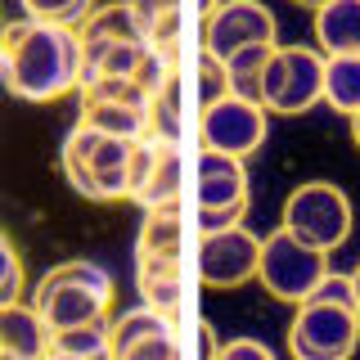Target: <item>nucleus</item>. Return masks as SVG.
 I'll return each instance as SVG.
<instances>
[{
  "label": "nucleus",
  "instance_id": "1",
  "mask_svg": "<svg viewBox=\"0 0 360 360\" xmlns=\"http://www.w3.org/2000/svg\"><path fill=\"white\" fill-rule=\"evenodd\" d=\"M86 50L77 27L41 18H14L0 27V86L27 104H50L82 90Z\"/></svg>",
  "mask_w": 360,
  "mask_h": 360
},
{
  "label": "nucleus",
  "instance_id": "2",
  "mask_svg": "<svg viewBox=\"0 0 360 360\" xmlns=\"http://www.w3.org/2000/svg\"><path fill=\"white\" fill-rule=\"evenodd\" d=\"M32 307H37L50 333L72 329V324H90V320H108L112 275L95 262H59L54 270L41 275Z\"/></svg>",
  "mask_w": 360,
  "mask_h": 360
},
{
  "label": "nucleus",
  "instance_id": "3",
  "mask_svg": "<svg viewBox=\"0 0 360 360\" xmlns=\"http://www.w3.org/2000/svg\"><path fill=\"white\" fill-rule=\"evenodd\" d=\"M131 149H135V140H112V135H99L77 122L59 153L63 180L90 202H117V198H127Z\"/></svg>",
  "mask_w": 360,
  "mask_h": 360
},
{
  "label": "nucleus",
  "instance_id": "4",
  "mask_svg": "<svg viewBox=\"0 0 360 360\" xmlns=\"http://www.w3.org/2000/svg\"><path fill=\"white\" fill-rule=\"evenodd\" d=\"M329 275V252L311 248L292 230L279 225L275 234L262 239V257H257V284L279 302H307L320 279Z\"/></svg>",
  "mask_w": 360,
  "mask_h": 360
},
{
  "label": "nucleus",
  "instance_id": "5",
  "mask_svg": "<svg viewBox=\"0 0 360 360\" xmlns=\"http://www.w3.org/2000/svg\"><path fill=\"white\" fill-rule=\"evenodd\" d=\"M360 347V315L342 302L307 297L297 302L288 329V356L292 360H352Z\"/></svg>",
  "mask_w": 360,
  "mask_h": 360
},
{
  "label": "nucleus",
  "instance_id": "6",
  "mask_svg": "<svg viewBox=\"0 0 360 360\" xmlns=\"http://www.w3.org/2000/svg\"><path fill=\"white\" fill-rule=\"evenodd\" d=\"M320 99H324V54L315 45H275L262 72V108L297 117Z\"/></svg>",
  "mask_w": 360,
  "mask_h": 360
},
{
  "label": "nucleus",
  "instance_id": "7",
  "mask_svg": "<svg viewBox=\"0 0 360 360\" xmlns=\"http://www.w3.org/2000/svg\"><path fill=\"white\" fill-rule=\"evenodd\" d=\"M284 230H292L297 239H307L320 252H338L352 239V198L329 180H307L297 185L284 202Z\"/></svg>",
  "mask_w": 360,
  "mask_h": 360
},
{
  "label": "nucleus",
  "instance_id": "8",
  "mask_svg": "<svg viewBox=\"0 0 360 360\" xmlns=\"http://www.w3.org/2000/svg\"><path fill=\"white\" fill-rule=\"evenodd\" d=\"M262 140H266V108L257 99L225 95L198 112V144L202 149L248 158V153L262 149Z\"/></svg>",
  "mask_w": 360,
  "mask_h": 360
},
{
  "label": "nucleus",
  "instance_id": "9",
  "mask_svg": "<svg viewBox=\"0 0 360 360\" xmlns=\"http://www.w3.org/2000/svg\"><path fill=\"white\" fill-rule=\"evenodd\" d=\"M279 22L262 0H221L212 14H202V50L230 59L243 45H275Z\"/></svg>",
  "mask_w": 360,
  "mask_h": 360
},
{
  "label": "nucleus",
  "instance_id": "10",
  "mask_svg": "<svg viewBox=\"0 0 360 360\" xmlns=\"http://www.w3.org/2000/svg\"><path fill=\"white\" fill-rule=\"evenodd\" d=\"M257 257H262V239L248 225L221 234H202L198 243V279L207 288H239L257 279Z\"/></svg>",
  "mask_w": 360,
  "mask_h": 360
},
{
  "label": "nucleus",
  "instance_id": "11",
  "mask_svg": "<svg viewBox=\"0 0 360 360\" xmlns=\"http://www.w3.org/2000/svg\"><path fill=\"white\" fill-rule=\"evenodd\" d=\"M112 360H180L172 320L149 311L144 302L135 311L117 315V324H112Z\"/></svg>",
  "mask_w": 360,
  "mask_h": 360
},
{
  "label": "nucleus",
  "instance_id": "12",
  "mask_svg": "<svg viewBox=\"0 0 360 360\" xmlns=\"http://www.w3.org/2000/svg\"><path fill=\"white\" fill-rule=\"evenodd\" d=\"M194 194H198V207H234V202H248L243 158H230V153H217V149H198Z\"/></svg>",
  "mask_w": 360,
  "mask_h": 360
},
{
  "label": "nucleus",
  "instance_id": "13",
  "mask_svg": "<svg viewBox=\"0 0 360 360\" xmlns=\"http://www.w3.org/2000/svg\"><path fill=\"white\" fill-rule=\"evenodd\" d=\"M140 302L167 320H176L185 311L189 292H185V257H140Z\"/></svg>",
  "mask_w": 360,
  "mask_h": 360
},
{
  "label": "nucleus",
  "instance_id": "14",
  "mask_svg": "<svg viewBox=\"0 0 360 360\" xmlns=\"http://www.w3.org/2000/svg\"><path fill=\"white\" fill-rule=\"evenodd\" d=\"M180 180H185V153H180V144L153 140L149 176H144V185L131 194V202H135V207H144V212L180 207Z\"/></svg>",
  "mask_w": 360,
  "mask_h": 360
},
{
  "label": "nucleus",
  "instance_id": "15",
  "mask_svg": "<svg viewBox=\"0 0 360 360\" xmlns=\"http://www.w3.org/2000/svg\"><path fill=\"white\" fill-rule=\"evenodd\" d=\"M50 352V329L32 302H9L0 307V356L14 360H45Z\"/></svg>",
  "mask_w": 360,
  "mask_h": 360
},
{
  "label": "nucleus",
  "instance_id": "16",
  "mask_svg": "<svg viewBox=\"0 0 360 360\" xmlns=\"http://www.w3.org/2000/svg\"><path fill=\"white\" fill-rule=\"evenodd\" d=\"M82 45H149L144 41V22L131 9V0H112V5H95L77 22Z\"/></svg>",
  "mask_w": 360,
  "mask_h": 360
},
{
  "label": "nucleus",
  "instance_id": "17",
  "mask_svg": "<svg viewBox=\"0 0 360 360\" xmlns=\"http://www.w3.org/2000/svg\"><path fill=\"white\" fill-rule=\"evenodd\" d=\"M311 32L320 54H360V0H329L315 9Z\"/></svg>",
  "mask_w": 360,
  "mask_h": 360
},
{
  "label": "nucleus",
  "instance_id": "18",
  "mask_svg": "<svg viewBox=\"0 0 360 360\" xmlns=\"http://www.w3.org/2000/svg\"><path fill=\"white\" fill-rule=\"evenodd\" d=\"M82 127L112 135V140H144L149 131V108L140 104H112V99H82Z\"/></svg>",
  "mask_w": 360,
  "mask_h": 360
},
{
  "label": "nucleus",
  "instance_id": "19",
  "mask_svg": "<svg viewBox=\"0 0 360 360\" xmlns=\"http://www.w3.org/2000/svg\"><path fill=\"white\" fill-rule=\"evenodd\" d=\"M324 104L342 117L360 112V54H324Z\"/></svg>",
  "mask_w": 360,
  "mask_h": 360
},
{
  "label": "nucleus",
  "instance_id": "20",
  "mask_svg": "<svg viewBox=\"0 0 360 360\" xmlns=\"http://www.w3.org/2000/svg\"><path fill=\"white\" fill-rule=\"evenodd\" d=\"M50 352L54 356H77V360H112V324L90 320V324H72V329H54Z\"/></svg>",
  "mask_w": 360,
  "mask_h": 360
},
{
  "label": "nucleus",
  "instance_id": "21",
  "mask_svg": "<svg viewBox=\"0 0 360 360\" xmlns=\"http://www.w3.org/2000/svg\"><path fill=\"white\" fill-rule=\"evenodd\" d=\"M140 257H185V221H180V207L144 212Z\"/></svg>",
  "mask_w": 360,
  "mask_h": 360
},
{
  "label": "nucleus",
  "instance_id": "22",
  "mask_svg": "<svg viewBox=\"0 0 360 360\" xmlns=\"http://www.w3.org/2000/svg\"><path fill=\"white\" fill-rule=\"evenodd\" d=\"M180 104H185V90H180V72L167 82L158 95L149 99V140H162V144H180V135H185V112H180Z\"/></svg>",
  "mask_w": 360,
  "mask_h": 360
},
{
  "label": "nucleus",
  "instance_id": "23",
  "mask_svg": "<svg viewBox=\"0 0 360 360\" xmlns=\"http://www.w3.org/2000/svg\"><path fill=\"white\" fill-rule=\"evenodd\" d=\"M275 45H243V50H234L230 59H225V72H230V90H234V95L262 104V72H266L270 54H275Z\"/></svg>",
  "mask_w": 360,
  "mask_h": 360
},
{
  "label": "nucleus",
  "instance_id": "24",
  "mask_svg": "<svg viewBox=\"0 0 360 360\" xmlns=\"http://www.w3.org/2000/svg\"><path fill=\"white\" fill-rule=\"evenodd\" d=\"M198 104L207 108V104H217V99H225V95H234L230 90V72H225V59H217L212 50H202L198 45Z\"/></svg>",
  "mask_w": 360,
  "mask_h": 360
},
{
  "label": "nucleus",
  "instance_id": "25",
  "mask_svg": "<svg viewBox=\"0 0 360 360\" xmlns=\"http://www.w3.org/2000/svg\"><path fill=\"white\" fill-rule=\"evenodd\" d=\"M22 14L27 18H41V22H63V27H77L90 9H95V0H18Z\"/></svg>",
  "mask_w": 360,
  "mask_h": 360
},
{
  "label": "nucleus",
  "instance_id": "26",
  "mask_svg": "<svg viewBox=\"0 0 360 360\" xmlns=\"http://www.w3.org/2000/svg\"><path fill=\"white\" fill-rule=\"evenodd\" d=\"M22 288H27L22 257L14 252V243L0 234V307H9V302H22Z\"/></svg>",
  "mask_w": 360,
  "mask_h": 360
},
{
  "label": "nucleus",
  "instance_id": "27",
  "mask_svg": "<svg viewBox=\"0 0 360 360\" xmlns=\"http://www.w3.org/2000/svg\"><path fill=\"white\" fill-rule=\"evenodd\" d=\"M248 217V202H234V207H198V234H221L243 225Z\"/></svg>",
  "mask_w": 360,
  "mask_h": 360
},
{
  "label": "nucleus",
  "instance_id": "28",
  "mask_svg": "<svg viewBox=\"0 0 360 360\" xmlns=\"http://www.w3.org/2000/svg\"><path fill=\"white\" fill-rule=\"evenodd\" d=\"M131 9H135V14H140V22H144V37H149V27H158L162 18L185 14V9H180V0H131Z\"/></svg>",
  "mask_w": 360,
  "mask_h": 360
},
{
  "label": "nucleus",
  "instance_id": "29",
  "mask_svg": "<svg viewBox=\"0 0 360 360\" xmlns=\"http://www.w3.org/2000/svg\"><path fill=\"white\" fill-rule=\"evenodd\" d=\"M221 360H275V352L257 338H234V342L221 347Z\"/></svg>",
  "mask_w": 360,
  "mask_h": 360
},
{
  "label": "nucleus",
  "instance_id": "30",
  "mask_svg": "<svg viewBox=\"0 0 360 360\" xmlns=\"http://www.w3.org/2000/svg\"><path fill=\"white\" fill-rule=\"evenodd\" d=\"M221 356V347H217V338H212L207 324H198V360H217Z\"/></svg>",
  "mask_w": 360,
  "mask_h": 360
},
{
  "label": "nucleus",
  "instance_id": "31",
  "mask_svg": "<svg viewBox=\"0 0 360 360\" xmlns=\"http://www.w3.org/2000/svg\"><path fill=\"white\" fill-rule=\"evenodd\" d=\"M292 5H302V9H324L329 0H292Z\"/></svg>",
  "mask_w": 360,
  "mask_h": 360
},
{
  "label": "nucleus",
  "instance_id": "32",
  "mask_svg": "<svg viewBox=\"0 0 360 360\" xmlns=\"http://www.w3.org/2000/svg\"><path fill=\"white\" fill-rule=\"evenodd\" d=\"M352 140H356V149H360V112L352 117Z\"/></svg>",
  "mask_w": 360,
  "mask_h": 360
},
{
  "label": "nucleus",
  "instance_id": "33",
  "mask_svg": "<svg viewBox=\"0 0 360 360\" xmlns=\"http://www.w3.org/2000/svg\"><path fill=\"white\" fill-rule=\"evenodd\" d=\"M217 5H221V0H198V9H202V14H212Z\"/></svg>",
  "mask_w": 360,
  "mask_h": 360
},
{
  "label": "nucleus",
  "instance_id": "34",
  "mask_svg": "<svg viewBox=\"0 0 360 360\" xmlns=\"http://www.w3.org/2000/svg\"><path fill=\"white\" fill-rule=\"evenodd\" d=\"M45 360H77V356H54V352H50V356H45Z\"/></svg>",
  "mask_w": 360,
  "mask_h": 360
},
{
  "label": "nucleus",
  "instance_id": "35",
  "mask_svg": "<svg viewBox=\"0 0 360 360\" xmlns=\"http://www.w3.org/2000/svg\"><path fill=\"white\" fill-rule=\"evenodd\" d=\"M356 279V275H352ZM356 315H360V284H356Z\"/></svg>",
  "mask_w": 360,
  "mask_h": 360
},
{
  "label": "nucleus",
  "instance_id": "36",
  "mask_svg": "<svg viewBox=\"0 0 360 360\" xmlns=\"http://www.w3.org/2000/svg\"><path fill=\"white\" fill-rule=\"evenodd\" d=\"M356 284H360V270H356Z\"/></svg>",
  "mask_w": 360,
  "mask_h": 360
},
{
  "label": "nucleus",
  "instance_id": "37",
  "mask_svg": "<svg viewBox=\"0 0 360 360\" xmlns=\"http://www.w3.org/2000/svg\"><path fill=\"white\" fill-rule=\"evenodd\" d=\"M0 360H14V356H0Z\"/></svg>",
  "mask_w": 360,
  "mask_h": 360
},
{
  "label": "nucleus",
  "instance_id": "38",
  "mask_svg": "<svg viewBox=\"0 0 360 360\" xmlns=\"http://www.w3.org/2000/svg\"><path fill=\"white\" fill-rule=\"evenodd\" d=\"M0 27H5V18H0Z\"/></svg>",
  "mask_w": 360,
  "mask_h": 360
},
{
  "label": "nucleus",
  "instance_id": "39",
  "mask_svg": "<svg viewBox=\"0 0 360 360\" xmlns=\"http://www.w3.org/2000/svg\"><path fill=\"white\" fill-rule=\"evenodd\" d=\"M217 360H221V356H217Z\"/></svg>",
  "mask_w": 360,
  "mask_h": 360
}]
</instances>
